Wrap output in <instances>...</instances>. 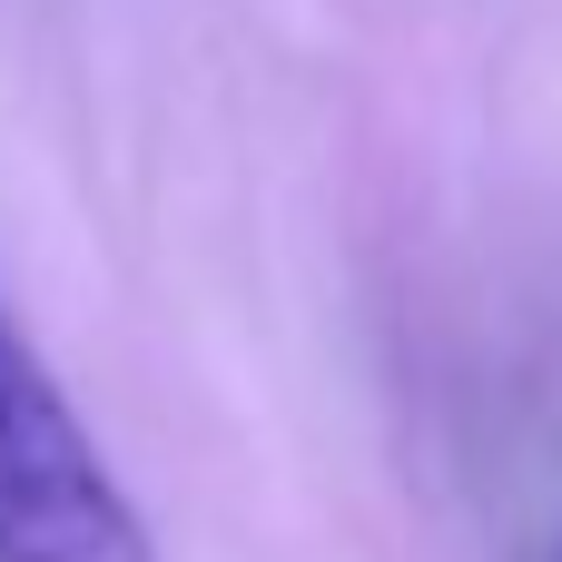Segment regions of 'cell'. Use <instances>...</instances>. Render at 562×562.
<instances>
[{"label":"cell","mask_w":562,"mask_h":562,"mask_svg":"<svg viewBox=\"0 0 562 562\" xmlns=\"http://www.w3.org/2000/svg\"><path fill=\"white\" fill-rule=\"evenodd\" d=\"M543 562H562V543H553V553H543Z\"/></svg>","instance_id":"cell-2"},{"label":"cell","mask_w":562,"mask_h":562,"mask_svg":"<svg viewBox=\"0 0 562 562\" xmlns=\"http://www.w3.org/2000/svg\"><path fill=\"white\" fill-rule=\"evenodd\" d=\"M0 562H158L128 484L0 296Z\"/></svg>","instance_id":"cell-1"}]
</instances>
